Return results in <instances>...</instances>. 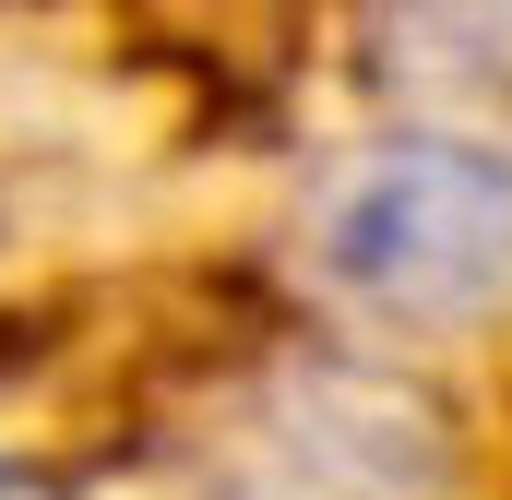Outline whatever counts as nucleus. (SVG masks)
<instances>
[{
	"label": "nucleus",
	"instance_id": "nucleus-1",
	"mask_svg": "<svg viewBox=\"0 0 512 500\" xmlns=\"http://www.w3.org/2000/svg\"><path fill=\"white\" fill-rule=\"evenodd\" d=\"M322 262L393 322H501L512 167L465 143H382L322 191Z\"/></svg>",
	"mask_w": 512,
	"mask_h": 500
},
{
	"label": "nucleus",
	"instance_id": "nucleus-2",
	"mask_svg": "<svg viewBox=\"0 0 512 500\" xmlns=\"http://www.w3.org/2000/svg\"><path fill=\"white\" fill-rule=\"evenodd\" d=\"M0 500H60V489H48L36 465H0Z\"/></svg>",
	"mask_w": 512,
	"mask_h": 500
}]
</instances>
